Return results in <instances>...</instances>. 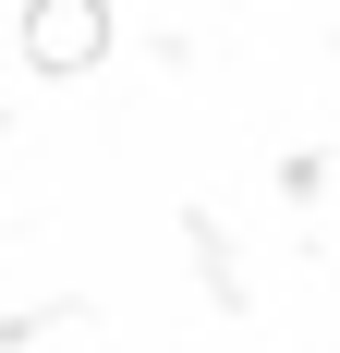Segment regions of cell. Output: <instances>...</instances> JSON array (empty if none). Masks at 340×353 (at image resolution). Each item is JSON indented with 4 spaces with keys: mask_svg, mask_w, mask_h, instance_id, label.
<instances>
[{
    "mask_svg": "<svg viewBox=\"0 0 340 353\" xmlns=\"http://www.w3.org/2000/svg\"><path fill=\"white\" fill-rule=\"evenodd\" d=\"M109 49V0H25V73H85Z\"/></svg>",
    "mask_w": 340,
    "mask_h": 353,
    "instance_id": "cell-1",
    "label": "cell"
}]
</instances>
